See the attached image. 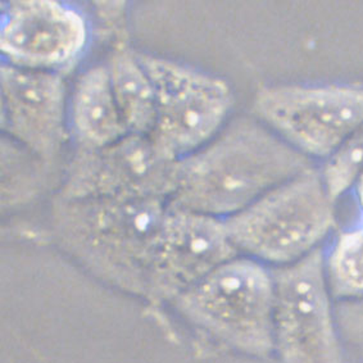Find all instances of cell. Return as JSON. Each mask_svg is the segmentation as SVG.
I'll list each match as a JSON object with an SVG mask.
<instances>
[{"instance_id":"1","label":"cell","mask_w":363,"mask_h":363,"mask_svg":"<svg viewBox=\"0 0 363 363\" xmlns=\"http://www.w3.org/2000/svg\"><path fill=\"white\" fill-rule=\"evenodd\" d=\"M312 167L313 162L259 120L240 117L177 162L169 204L226 220Z\"/></svg>"},{"instance_id":"2","label":"cell","mask_w":363,"mask_h":363,"mask_svg":"<svg viewBox=\"0 0 363 363\" xmlns=\"http://www.w3.org/2000/svg\"><path fill=\"white\" fill-rule=\"evenodd\" d=\"M169 202L155 198L63 199L52 211L63 250L98 279L145 296L149 266Z\"/></svg>"},{"instance_id":"3","label":"cell","mask_w":363,"mask_h":363,"mask_svg":"<svg viewBox=\"0 0 363 363\" xmlns=\"http://www.w3.org/2000/svg\"><path fill=\"white\" fill-rule=\"evenodd\" d=\"M225 225L240 256L275 269L323 248L337 225L335 201L321 169L312 167L226 218Z\"/></svg>"},{"instance_id":"4","label":"cell","mask_w":363,"mask_h":363,"mask_svg":"<svg viewBox=\"0 0 363 363\" xmlns=\"http://www.w3.org/2000/svg\"><path fill=\"white\" fill-rule=\"evenodd\" d=\"M172 304L185 321L229 350L255 358L274 354L275 285L263 263L235 257Z\"/></svg>"},{"instance_id":"5","label":"cell","mask_w":363,"mask_h":363,"mask_svg":"<svg viewBox=\"0 0 363 363\" xmlns=\"http://www.w3.org/2000/svg\"><path fill=\"white\" fill-rule=\"evenodd\" d=\"M153 82L157 117L149 135L174 161L212 142L228 125L234 107L229 82L186 63L138 52Z\"/></svg>"},{"instance_id":"6","label":"cell","mask_w":363,"mask_h":363,"mask_svg":"<svg viewBox=\"0 0 363 363\" xmlns=\"http://www.w3.org/2000/svg\"><path fill=\"white\" fill-rule=\"evenodd\" d=\"M257 120L311 161L337 155L363 123V88L274 85L257 91Z\"/></svg>"},{"instance_id":"7","label":"cell","mask_w":363,"mask_h":363,"mask_svg":"<svg viewBox=\"0 0 363 363\" xmlns=\"http://www.w3.org/2000/svg\"><path fill=\"white\" fill-rule=\"evenodd\" d=\"M275 285L274 354L280 363H347L323 247L271 269Z\"/></svg>"},{"instance_id":"8","label":"cell","mask_w":363,"mask_h":363,"mask_svg":"<svg viewBox=\"0 0 363 363\" xmlns=\"http://www.w3.org/2000/svg\"><path fill=\"white\" fill-rule=\"evenodd\" d=\"M177 162L163 155L149 135H125L104 148H76L58 196L155 198L169 202Z\"/></svg>"},{"instance_id":"9","label":"cell","mask_w":363,"mask_h":363,"mask_svg":"<svg viewBox=\"0 0 363 363\" xmlns=\"http://www.w3.org/2000/svg\"><path fill=\"white\" fill-rule=\"evenodd\" d=\"M90 35L86 14L71 3L14 0L1 7L0 50L14 67L62 74L85 54Z\"/></svg>"},{"instance_id":"10","label":"cell","mask_w":363,"mask_h":363,"mask_svg":"<svg viewBox=\"0 0 363 363\" xmlns=\"http://www.w3.org/2000/svg\"><path fill=\"white\" fill-rule=\"evenodd\" d=\"M240 256L225 220L193 211H169L149 266L145 296L155 303H174L223 263Z\"/></svg>"},{"instance_id":"11","label":"cell","mask_w":363,"mask_h":363,"mask_svg":"<svg viewBox=\"0 0 363 363\" xmlns=\"http://www.w3.org/2000/svg\"><path fill=\"white\" fill-rule=\"evenodd\" d=\"M3 128L44 164L54 161L66 142L68 104L61 74L1 65Z\"/></svg>"},{"instance_id":"12","label":"cell","mask_w":363,"mask_h":363,"mask_svg":"<svg viewBox=\"0 0 363 363\" xmlns=\"http://www.w3.org/2000/svg\"><path fill=\"white\" fill-rule=\"evenodd\" d=\"M68 123L77 148H104L128 134L107 65L88 68L76 81L68 103Z\"/></svg>"},{"instance_id":"13","label":"cell","mask_w":363,"mask_h":363,"mask_svg":"<svg viewBox=\"0 0 363 363\" xmlns=\"http://www.w3.org/2000/svg\"><path fill=\"white\" fill-rule=\"evenodd\" d=\"M107 67L128 134H152L157 117L155 86L138 52L128 47L116 48Z\"/></svg>"},{"instance_id":"14","label":"cell","mask_w":363,"mask_h":363,"mask_svg":"<svg viewBox=\"0 0 363 363\" xmlns=\"http://www.w3.org/2000/svg\"><path fill=\"white\" fill-rule=\"evenodd\" d=\"M323 266L334 302L363 299V221L340 231L323 249Z\"/></svg>"},{"instance_id":"15","label":"cell","mask_w":363,"mask_h":363,"mask_svg":"<svg viewBox=\"0 0 363 363\" xmlns=\"http://www.w3.org/2000/svg\"><path fill=\"white\" fill-rule=\"evenodd\" d=\"M363 171V123L343 148L323 162L321 175L331 198L337 199L350 191Z\"/></svg>"},{"instance_id":"16","label":"cell","mask_w":363,"mask_h":363,"mask_svg":"<svg viewBox=\"0 0 363 363\" xmlns=\"http://www.w3.org/2000/svg\"><path fill=\"white\" fill-rule=\"evenodd\" d=\"M337 325L345 342L363 347V299L335 303Z\"/></svg>"},{"instance_id":"17","label":"cell","mask_w":363,"mask_h":363,"mask_svg":"<svg viewBox=\"0 0 363 363\" xmlns=\"http://www.w3.org/2000/svg\"><path fill=\"white\" fill-rule=\"evenodd\" d=\"M352 193L354 195V199H356L357 207L359 209L361 215H362L363 220V171L358 175L356 179V182L352 186Z\"/></svg>"},{"instance_id":"18","label":"cell","mask_w":363,"mask_h":363,"mask_svg":"<svg viewBox=\"0 0 363 363\" xmlns=\"http://www.w3.org/2000/svg\"><path fill=\"white\" fill-rule=\"evenodd\" d=\"M362 353H363V350H362Z\"/></svg>"},{"instance_id":"19","label":"cell","mask_w":363,"mask_h":363,"mask_svg":"<svg viewBox=\"0 0 363 363\" xmlns=\"http://www.w3.org/2000/svg\"><path fill=\"white\" fill-rule=\"evenodd\" d=\"M362 221H363V220H362Z\"/></svg>"}]
</instances>
